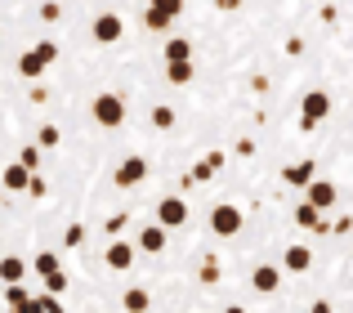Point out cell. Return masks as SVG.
Returning <instances> with one entry per match:
<instances>
[{
  "instance_id": "obj_1",
  "label": "cell",
  "mask_w": 353,
  "mask_h": 313,
  "mask_svg": "<svg viewBox=\"0 0 353 313\" xmlns=\"http://www.w3.org/2000/svg\"><path fill=\"white\" fill-rule=\"evenodd\" d=\"M90 117H94L103 130H117V125H125V99H121L117 90H103V94H94V103H90Z\"/></svg>"
},
{
  "instance_id": "obj_2",
  "label": "cell",
  "mask_w": 353,
  "mask_h": 313,
  "mask_svg": "<svg viewBox=\"0 0 353 313\" xmlns=\"http://www.w3.org/2000/svg\"><path fill=\"white\" fill-rule=\"evenodd\" d=\"M241 224H246V215H241V206H233V201H219V206H210L206 228H210L215 237H237Z\"/></svg>"
},
{
  "instance_id": "obj_3",
  "label": "cell",
  "mask_w": 353,
  "mask_h": 313,
  "mask_svg": "<svg viewBox=\"0 0 353 313\" xmlns=\"http://www.w3.org/2000/svg\"><path fill=\"white\" fill-rule=\"evenodd\" d=\"M327 117H331V94L327 90H309V94L300 99V125L313 130V125H322Z\"/></svg>"
},
{
  "instance_id": "obj_4",
  "label": "cell",
  "mask_w": 353,
  "mask_h": 313,
  "mask_svg": "<svg viewBox=\"0 0 353 313\" xmlns=\"http://www.w3.org/2000/svg\"><path fill=\"white\" fill-rule=\"evenodd\" d=\"M157 224H161L165 233L183 228V224H188V201L174 197V192H170V197H161V201H157Z\"/></svg>"
},
{
  "instance_id": "obj_5",
  "label": "cell",
  "mask_w": 353,
  "mask_h": 313,
  "mask_svg": "<svg viewBox=\"0 0 353 313\" xmlns=\"http://www.w3.org/2000/svg\"><path fill=\"white\" fill-rule=\"evenodd\" d=\"M90 36H94L99 45H117L121 36H125V23H121V14L103 9V14H94V23H90Z\"/></svg>"
},
{
  "instance_id": "obj_6",
  "label": "cell",
  "mask_w": 353,
  "mask_h": 313,
  "mask_svg": "<svg viewBox=\"0 0 353 313\" xmlns=\"http://www.w3.org/2000/svg\"><path fill=\"white\" fill-rule=\"evenodd\" d=\"M282 278L286 273L277 269V264H255V269H250V291H255V296H277V291H282Z\"/></svg>"
},
{
  "instance_id": "obj_7",
  "label": "cell",
  "mask_w": 353,
  "mask_h": 313,
  "mask_svg": "<svg viewBox=\"0 0 353 313\" xmlns=\"http://www.w3.org/2000/svg\"><path fill=\"white\" fill-rule=\"evenodd\" d=\"M143 179H148V161H143V156H121V165L112 174L117 188H139Z\"/></svg>"
},
{
  "instance_id": "obj_8",
  "label": "cell",
  "mask_w": 353,
  "mask_h": 313,
  "mask_svg": "<svg viewBox=\"0 0 353 313\" xmlns=\"http://www.w3.org/2000/svg\"><path fill=\"white\" fill-rule=\"evenodd\" d=\"M134 260H139L134 242H112V246L103 251V264H108L112 273H130V269H134Z\"/></svg>"
},
{
  "instance_id": "obj_9",
  "label": "cell",
  "mask_w": 353,
  "mask_h": 313,
  "mask_svg": "<svg viewBox=\"0 0 353 313\" xmlns=\"http://www.w3.org/2000/svg\"><path fill=\"white\" fill-rule=\"evenodd\" d=\"M336 197H340V188L331 179H313L309 188H304V201H309L313 210H331V206H336Z\"/></svg>"
},
{
  "instance_id": "obj_10",
  "label": "cell",
  "mask_w": 353,
  "mask_h": 313,
  "mask_svg": "<svg viewBox=\"0 0 353 313\" xmlns=\"http://www.w3.org/2000/svg\"><path fill=\"white\" fill-rule=\"evenodd\" d=\"M165 242H170V233H165L161 224H143V228H139V237H134V251H143V255H161V251H165Z\"/></svg>"
},
{
  "instance_id": "obj_11",
  "label": "cell",
  "mask_w": 353,
  "mask_h": 313,
  "mask_svg": "<svg viewBox=\"0 0 353 313\" xmlns=\"http://www.w3.org/2000/svg\"><path fill=\"white\" fill-rule=\"evenodd\" d=\"M277 269H282V273H309V269H313V251H309V246H300V242L286 246Z\"/></svg>"
},
{
  "instance_id": "obj_12",
  "label": "cell",
  "mask_w": 353,
  "mask_h": 313,
  "mask_svg": "<svg viewBox=\"0 0 353 313\" xmlns=\"http://www.w3.org/2000/svg\"><path fill=\"white\" fill-rule=\"evenodd\" d=\"M291 219H295V228H313V233H331V224H327V219H322V210H313L309 201H300Z\"/></svg>"
},
{
  "instance_id": "obj_13",
  "label": "cell",
  "mask_w": 353,
  "mask_h": 313,
  "mask_svg": "<svg viewBox=\"0 0 353 313\" xmlns=\"http://www.w3.org/2000/svg\"><path fill=\"white\" fill-rule=\"evenodd\" d=\"M121 309H125V313H148V309H152V296H148L143 287H125V291H121Z\"/></svg>"
},
{
  "instance_id": "obj_14",
  "label": "cell",
  "mask_w": 353,
  "mask_h": 313,
  "mask_svg": "<svg viewBox=\"0 0 353 313\" xmlns=\"http://www.w3.org/2000/svg\"><path fill=\"white\" fill-rule=\"evenodd\" d=\"M23 278H27V260H23V255H5V260H0V282L18 287Z\"/></svg>"
},
{
  "instance_id": "obj_15",
  "label": "cell",
  "mask_w": 353,
  "mask_h": 313,
  "mask_svg": "<svg viewBox=\"0 0 353 313\" xmlns=\"http://www.w3.org/2000/svg\"><path fill=\"white\" fill-rule=\"evenodd\" d=\"M0 183H5L9 192H27V183H32V174H27L23 165L14 161V165H5V174H0Z\"/></svg>"
},
{
  "instance_id": "obj_16",
  "label": "cell",
  "mask_w": 353,
  "mask_h": 313,
  "mask_svg": "<svg viewBox=\"0 0 353 313\" xmlns=\"http://www.w3.org/2000/svg\"><path fill=\"white\" fill-rule=\"evenodd\" d=\"M165 63H192V41L170 36V41H165Z\"/></svg>"
},
{
  "instance_id": "obj_17",
  "label": "cell",
  "mask_w": 353,
  "mask_h": 313,
  "mask_svg": "<svg viewBox=\"0 0 353 313\" xmlns=\"http://www.w3.org/2000/svg\"><path fill=\"white\" fill-rule=\"evenodd\" d=\"M18 72H23L27 81H36V77H41V72H45V59H41V54H36V50H27L23 59H18Z\"/></svg>"
},
{
  "instance_id": "obj_18",
  "label": "cell",
  "mask_w": 353,
  "mask_h": 313,
  "mask_svg": "<svg viewBox=\"0 0 353 313\" xmlns=\"http://www.w3.org/2000/svg\"><path fill=\"white\" fill-rule=\"evenodd\" d=\"M286 183H295V188H309L313 183V161H300V165H291V170L282 174Z\"/></svg>"
},
{
  "instance_id": "obj_19",
  "label": "cell",
  "mask_w": 353,
  "mask_h": 313,
  "mask_svg": "<svg viewBox=\"0 0 353 313\" xmlns=\"http://www.w3.org/2000/svg\"><path fill=\"white\" fill-rule=\"evenodd\" d=\"M219 273H224V269H219V260H215V255H206V260H201V269H197V282H201V287H215Z\"/></svg>"
},
{
  "instance_id": "obj_20",
  "label": "cell",
  "mask_w": 353,
  "mask_h": 313,
  "mask_svg": "<svg viewBox=\"0 0 353 313\" xmlns=\"http://www.w3.org/2000/svg\"><path fill=\"white\" fill-rule=\"evenodd\" d=\"M165 81H170V85H188L192 81V63H165Z\"/></svg>"
},
{
  "instance_id": "obj_21",
  "label": "cell",
  "mask_w": 353,
  "mask_h": 313,
  "mask_svg": "<svg viewBox=\"0 0 353 313\" xmlns=\"http://www.w3.org/2000/svg\"><path fill=\"white\" fill-rule=\"evenodd\" d=\"M148 9H152V14H161V18H170V23H174V18L183 14V0H152Z\"/></svg>"
},
{
  "instance_id": "obj_22",
  "label": "cell",
  "mask_w": 353,
  "mask_h": 313,
  "mask_svg": "<svg viewBox=\"0 0 353 313\" xmlns=\"http://www.w3.org/2000/svg\"><path fill=\"white\" fill-rule=\"evenodd\" d=\"M32 269H36V273H45V278H54V273H59V255H54V251H41Z\"/></svg>"
},
{
  "instance_id": "obj_23",
  "label": "cell",
  "mask_w": 353,
  "mask_h": 313,
  "mask_svg": "<svg viewBox=\"0 0 353 313\" xmlns=\"http://www.w3.org/2000/svg\"><path fill=\"white\" fill-rule=\"evenodd\" d=\"M148 117H152V125H157V130H170V125H174V108H165V103H157Z\"/></svg>"
},
{
  "instance_id": "obj_24",
  "label": "cell",
  "mask_w": 353,
  "mask_h": 313,
  "mask_svg": "<svg viewBox=\"0 0 353 313\" xmlns=\"http://www.w3.org/2000/svg\"><path fill=\"white\" fill-rule=\"evenodd\" d=\"M18 165H23L27 174H36V165H41V148H36V143H27V148L18 152Z\"/></svg>"
},
{
  "instance_id": "obj_25",
  "label": "cell",
  "mask_w": 353,
  "mask_h": 313,
  "mask_svg": "<svg viewBox=\"0 0 353 313\" xmlns=\"http://www.w3.org/2000/svg\"><path fill=\"white\" fill-rule=\"evenodd\" d=\"M143 27H148V32H170V18H161V14H152V9H148V14H143Z\"/></svg>"
},
{
  "instance_id": "obj_26",
  "label": "cell",
  "mask_w": 353,
  "mask_h": 313,
  "mask_svg": "<svg viewBox=\"0 0 353 313\" xmlns=\"http://www.w3.org/2000/svg\"><path fill=\"white\" fill-rule=\"evenodd\" d=\"M32 50H36V54L45 59V68H50V63L59 59V41H41V45H32Z\"/></svg>"
},
{
  "instance_id": "obj_27",
  "label": "cell",
  "mask_w": 353,
  "mask_h": 313,
  "mask_svg": "<svg viewBox=\"0 0 353 313\" xmlns=\"http://www.w3.org/2000/svg\"><path fill=\"white\" fill-rule=\"evenodd\" d=\"M59 139H63V134H59V125H45V130H41V143H36V148H54Z\"/></svg>"
},
{
  "instance_id": "obj_28",
  "label": "cell",
  "mask_w": 353,
  "mask_h": 313,
  "mask_svg": "<svg viewBox=\"0 0 353 313\" xmlns=\"http://www.w3.org/2000/svg\"><path fill=\"white\" fill-rule=\"evenodd\" d=\"M41 18H45V23H59V18H63L59 0H45V5H41Z\"/></svg>"
},
{
  "instance_id": "obj_29",
  "label": "cell",
  "mask_w": 353,
  "mask_h": 313,
  "mask_svg": "<svg viewBox=\"0 0 353 313\" xmlns=\"http://www.w3.org/2000/svg\"><path fill=\"white\" fill-rule=\"evenodd\" d=\"M81 242H85V228L72 224V228H68V246H81Z\"/></svg>"
},
{
  "instance_id": "obj_30",
  "label": "cell",
  "mask_w": 353,
  "mask_h": 313,
  "mask_svg": "<svg viewBox=\"0 0 353 313\" xmlns=\"http://www.w3.org/2000/svg\"><path fill=\"white\" fill-rule=\"evenodd\" d=\"M27 192H32V197H45V179H41V174H32V183H27Z\"/></svg>"
},
{
  "instance_id": "obj_31",
  "label": "cell",
  "mask_w": 353,
  "mask_h": 313,
  "mask_svg": "<svg viewBox=\"0 0 353 313\" xmlns=\"http://www.w3.org/2000/svg\"><path fill=\"white\" fill-rule=\"evenodd\" d=\"M353 228V215H345V219H336V224H331V233H349Z\"/></svg>"
},
{
  "instance_id": "obj_32",
  "label": "cell",
  "mask_w": 353,
  "mask_h": 313,
  "mask_svg": "<svg viewBox=\"0 0 353 313\" xmlns=\"http://www.w3.org/2000/svg\"><path fill=\"white\" fill-rule=\"evenodd\" d=\"M309 313H331V300H313V305H309Z\"/></svg>"
},
{
  "instance_id": "obj_33",
  "label": "cell",
  "mask_w": 353,
  "mask_h": 313,
  "mask_svg": "<svg viewBox=\"0 0 353 313\" xmlns=\"http://www.w3.org/2000/svg\"><path fill=\"white\" fill-rule=\"evenodd\" d=\"M224 313H246V305H228V309H224Z\"/></svg>"
}]
</instances>
